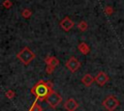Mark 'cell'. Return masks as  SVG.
<instances>
[{"label": "cell", "mask_w": 124, "mask_h": 111, "mask_svg": "<svg viewBox=\"0 0 124 111\" xmlns=\"http://www.w3.org/2000/svg\"><path fill=\"white\" fill-rule=\"evenodd\" d=\"M52 91V83L44 80H40L31 88V93L35 96L37 99L40 100H46V97Z\"/></svg>", "instance_id": "cell-1"}, {"label": "cell", "mask_w": 124, "mask_h": 111, "mask_svg": "<svg viewBox=\"0 0 124 111\" xmlns=\"http://www.w3.org/2000/svg\"><path fill=\"white\" fill-rule=\"evenodd\" d=\"M16 58L25 66L29 65L35 58H36V55L35 53L27 46L23 47L17 54H16Z\"/></svg>", "instance_id": "cell-2"}, {"label": "cell", "mask_w": 124, "mask_h": 111, "mask_svg": "<svg viewBox=\"0 0 124 111\" xmlns=\"http://www.w3.org/2000/svg\"><path fill=\"white\" fill-rule=\"evenodd\" d=\"M102 105L104 106V108L108 111H114L119 105H120V102H119V99L110 95V96H108L102 102Z\"/></svg>", "instance_id": "cell-3"}, {"label": "cell", "mask_w": 124, "mask_h": 111, "mask_svg": "<svg viewBox=\"0 0 124 111\" xmlns=\"http://www.w3.org/2000/svg\"><path fill=\"white\" fill-rule=\"evenodd\" d=\"M47 104L51 107V108H55L57 107L61 102H62V97L55 91H52L46 98Z\"/></svg>", "instance_id": "cell-4"}, {"label": "cell", "mask_w": 124, "mask_h": 111, "mask_svg": "<svg viewBox=\"0 0 124 111\" xmlns=\"http://www.w3.org/2000/svg\"><path fill=\"white\" fill-rule=\"evenodd\" d=\"M66 68L71 72H76L80 68V63L76 57H70L66 62Z\"/></svg>", "instance_id": "cell-5"}, {"label": "cell", "mask_w": 124, "mask_h": 111, "mask_svg": "<svg viewBox=\"0 0 124 111\" xmlns=\"http://www.w3.org/2000/svg\"><path fill=\"white\" fill-rule=\"evenodd\" d=\"M59 25H60L61 29H63L64 31L68 32V31H70V30L74 27L75 23H74V21H73L69 16H65V17L59 22Z\"/></svg>", "instance_id": "cell-6"}, {"label": "cell", "mask_w": 124, "mask_h": 111, "mask_svg": "<svg viewBox=\"0 0 124 111\" xmlns=\"http://www.w3.org/2000/svg\"><path fill=\"white\" fill-rule=\"evenodd\" d=\"M108 80H109L108 75L104 71H99L95 76V82L99 86H104Z\"/></svg>", "instance_id": "cell-7"}, {"label": "cell", "mask_w": 124, "mask_h": 111, "mask_svg": "<svg viewBox=\"0 0 124 111\" xmlns=\"http://www.w3.org/2000/svg\"><path fill=\"white\" fill-rule=\"evenodd\" d=\"M64 108L67 111H76L78 108V103L75 98L70 97L64 102Z\"/></svg>", "instance_id": "cell-8"}, {"label": "cell", "mask_w": 124, "mask_h": 111, "mask_svg": "<svg viewBox=\"0 0 124 111\" xmlns=\"http://www.w3.org/2000/svg\"><path fill=\"white\" fill-rule=\"evenodd\" d=\"M94 81H95V77H93L90 73L84 74V75L82 76V78H81V83H82L83 85H85L86 87L91 86V84H92Z\"/></svg>", "instance_id": "cell-9"}, {"label": "cell", "mask_w": 124, "mask_h": 111, "mask_svg": "<svg viewBox=\"0 0 124 111\" xmlns=\"http://www.w3.org/2000/svg\"><path fill=\"white\" fill-rule=\"evenodd\" d=\"M45 63L46 64V66H51V67L55 68L59 65V60L55 56H48L45 59Z\"/></svg>", "instance_id": "cell-10"}, {"label": "cell", "mask_w": 124, "mask_h": 111, "mask_svg": "<svg viewBox=\"0 0 124 111\" xmlns=\"http://www.w3.org/2000/svg\"><path fill=\"white\" fill-rule=\"evenodd\" d=\"M78 48L79 52H80L81 54H83V55H87V54L90 52V47H89V45H88L86 42H81L78 45Z\"/></svg>", "instance_id": "cell-11"}, {"label": "cell", "mask_w": 124, "mask_h": 111, "mask_svg": "<svg viewBox=\"0 0 124 111\" xmlns=\"http://www.w3.org/2000/svg\"><path fill=\"white\" fill-rule=\"evenodd\" d=\"M78 28L80 31L84 32V31L87 30V28H88V24H87V22H86L85 20H81V21L78 24Z\"/></svg>", "instance_id": "cell-12"}, {"label": "cell", "mask_w": 124, "mask_h": 111, "mask_svg": "<svg viewBox=\"0 0 124 111\" xmlns=\"http://www.w3.org/2000/svg\"><path fill=\"white\" fill-rule=\"evenodd\" d=\"M29 111H43V108L37 101H35L33 103V105L31 106V108L29 109Z\"/></svg>", "instance_id": "cell-13"}, {"label": "cell", "mask_w": 124, "mask_h": 111, "mask_svg": "<svg viewBox=\"0 0 124 111\" xmlns=\"http://www.w3.org/2000/svg\"><path fill=\"white\" fill-rule=\"evenodd\" d=\"M21 15L24 17V18H29L31 15H32V12H31V10L30 9H24L23 11H22V13H21Z\"/></svg>", "instance_id": "cell-14"}, {"label": "cell", "mask_w": 124, "mask_h": 111, "mask_svg": "<svg viewBox=\"0 0 124 111\" xmlns=\"http://www.w3.org/2000/svg\"><path fill=\"white\" fill-rule=\"evenodd\" d=\"M15 95H16V93H15L13 90H8V91L6 92V97H7L9 99H12V98H14Z\"/></svg>", "instance_id": "cell-15"}, {"label": "cell", "mask_w": 124, "mask_h": 111, "mask_svg": "<svg viewBox=\"0 0 124 111\" xmlns=\"http://www.w3.org/2000/svg\"><path fill=\"white\" fill-rule=\"evenodd\" d=\"M105 13H106L108 15H111V14H113V9H112V7L107 6L106 9H105Z\"/></svg>", "instance_id": "cell-16"}, {"label": "cell", "mask_w": 124, "mask_h": 111, "mask_svg": "<svg viewBox=\"0 0 124 111\" xmlns=\"http://www.w3.org/2000/svg\"><path fill=\"white\" fill-rule=\"evenodd\" d=\"M12 6H13V3H12L10 0H5V1L3 2V7L6 8V9H10Z\"/></svg>", "instance_id": "cell-17"}, {"label": "cell", "mask_w": 124, "mask_h": 111, "mask_svg": "<svg viewBox=\"0 0 124 111\" xmlns=\"http://www.w3.org/2000/svg\"><path fill=\"white\" fill-rule=\"evenodd\" d=\"M54 69H55V68H53V67H51V66H46V72L47 74H51L52 71L54 70Z\"/></svg>", "instance_id": "cell-18"}]
</instances>
